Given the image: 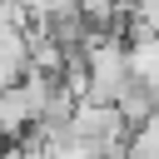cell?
Returning a JSON list of instances; mask_svg holds the SVG:
<instances>
[{
  "mask_svg": "<svg viewBox=\"0 0 159 159\" xmlns=\"http://www.w3.org/2000/svg\"><path fill=\"white\" fill-rule=\"evenodd\" d=\"M70 129H75V134H84L89 144H99V154H104V159H124L129 134H134V124L119 114V104H104V99H80V104H75Z\"/></svg>",
  "mask_w": 159,
  "mask_h": 159,
  "instance_id": "1",
  "label": "cell"
},
{
  "mask_svg": "<svg viewBox=\"0 0 159 159\" xmlns=\"http://www.w3.org/2000/svg\"><path fill=\"white\" fill-rule=\"evenodd\" d=\"M30 129H35V99H30L25 80H20V84H5V89H0V144L25 139Z\"/></svg>",
  "mask_w": 159,
  "mask_h": 159,
  "instance_id": "2",
  "label": "cell"
},
{
  "mask_svg": "<svg viewBox=\"0 0 159 159\" xmlns=\"http://www.w3.org/2000/svg\"><path fill=\"white\" fill-rule=\"evenodd\" d=\"M30 70V50H25V30H10L0 25V89L5 84H20Z\"/></svg>",
  "mask_w": 159,
  "mask_h": 159,
  "instance_id": "3",
  "label": "cell"
},
{
  "mask_svg": "<svg viewBox=\"0 0 159 159\" xmlns=\"http://www.w3.org/2000/svg\"><path fill=\"white\" fill-rule=\"evenodd\" d=\"M114 104H119V114H124L129 124H139V119H149V114L159 109V89H154V84H144V80H129V84H124V94H119Z\"/></svg>",
  "mask_w": 159,
  "mask_h": 159,
  "instance_id": "4",
  "label": "cell"
},
{
  "mask_svg": "<svg viewBox=\"0 0 159 159\" xmlns=\"http://www.w3.org/2000/svg\"><path fill=\"white\" fill-rule=\"evenodd\" d=\"M129 75L159 89V35H139V40H129Z\"/></svg>",
  "mask_w": 159,
  "mask_h": 159,
  "instance_id": "5",
  "label": "cell"
},
{
  "mask_svg": "<svg viewBox=\"0 0 159 159\" xmlns=\"http://www.w3.org/2000/svg\"><path fill=\"white\" fill-rule=\"evenodd\" d=\"M124 159H159V114H149V119H139V124H134Z\"/></svg>",
  "mask_w": 159,
  "mask_h": 159,
  "instance_id": "6",
  "label": "cell"
},
{
  "mask_svg": "<svg viewBox=\"0 0 159 159\" xmlns=\"http://www.w3.org/2000/svg\"><path fill=\"white\" fill-rule=\"evenodd\" d=\"M114 5H134V0H114Z\"/></svg>",
  "mask_w": 159,
  "mask_h": 159,
  "instance_id": "7",
  "label": "cell"
}]
</instances>
